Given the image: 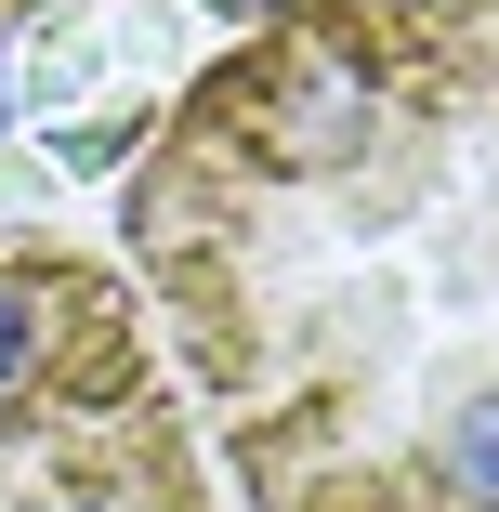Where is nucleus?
<instances>
[{
    "mask_svg": "<svg viewBox=\"0 0 499 512\" xmlns=\"http://www.w3.org/2000/svg\"><path fill=\"white\" fill-rule=\"evenodd\" d=\"M119 237L250 512H499V0H276Z\"/></svg>",
    "mask_w": 499,
    "mask_h": 512,
    "instance_id": "f257e3e1",
    "label": "nucleus"
},
{
    "mask_svg": "<svg viewBox=\"0 0 499 512\" xmlns=\"http://www.w3.org/2000/svg\"><path fill=\"white\" fill-rule=\"evenodd\" d=\"M0 512H211L145 302L40 237H0Z\"/></svg>",
    "mask_w": 499,
    "mask_h": 512,
    "instance_id": "f03ea898",
    "label": "nucleus"
}]
</instances>
